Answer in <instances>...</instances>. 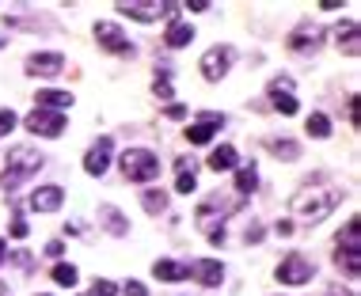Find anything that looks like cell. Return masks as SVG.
<instances>
[{"mask_svg": "<svg viewBox=\"0 0 361 296\" xmlns=\"http://www.w3.org/2000/svg\"><path fill=\"white\" fill-rule=\"evenodd\" d=\"M209 168H213V171H232V168H236V148H232V144L213 148V152H209Z\"/></svg>", "mask_w": 361, "mask_h": 296, "instance_id": "cell-22", "label": "cell"}, {"mask_svg": "<svg viewBox=\"0 0 361 296\" xmlns=\"http://www.w3.org/2000/svg\"><path fill=\"white\" fill-rule=\"evenodd\" d=\"M12 239H27V220H23V213L15 209V217H12V232H8Z\"/></svg>", "mask_w": 361, "mask_h": 296, "instance_id": "cell-29", "label": "cell"}, {"mask_svg": "<svg viewBox=\"0 0 361 296\" xmlns=\"http://www.w3.org/2000/svg\"><path fill=\"white\" fill-rule=\"evenodd\" d=\"M118 12L133 15V20H141V23H152V20H160V15H164V4H141V0H129V4H118Z\"/></svg>", "mask_w": 361, "mask_h": 296, "instance_id": "cell-19", "label": "cell"}, {"mask_svg": "<svg viewBox=\"0 0 361 296\" xmlns=\"http://www.w3.org/2000/svg\"><path fill=\"white\" fill-rule=\"evenodd\" d=\"M335 262H339V270H346L350 277L361 274V220H357V217L350 220L346 232H342V239H339Z\"/></svg>", "mask_w": 361, "mask_h": 296, "instance_id": "cell-4", "label": "cell"}, {"mask_svg": "<svg viewBox=\"0 0 361 296\" xmlns=\"http://www.w3.org/2000/svg\"><path fill=\"white\" fill-rule=\"evenodd\" d=\"M31 133H39V137H61L65 133V110H31L27 114V122H23Z\"/></svg>", "mask_w": 361, "mask_h": 296, "instance_id": "cell-9", "label": "cell"}, {"mask_svg": "<svg viewBox=\"0 0 361 296\" xmlns=\"http://www.w3.org/2000/svg\"><path fill=\"white\" fill-rule=\"evenodd\" d=\"M339 46L346 58H357L361 53V31H357V20H346L339 27Z\"/></svg>", "mask_w": 361, "mask_h": 296, "instance_id": "cell-17", "label": "cell"}, {"mask_svg": "<svg viewBox=\"0 0 361 296\" xmlns=\"http://www.w3.org/2000/svg\"><path fill=\"white\" fill-rule=\"evenodd\" d=\"M152 91H156V95H160V99H171V84H168V76H156Z\"/></svg>", "mask_w": 361, "mask_h": 296, "instance_id": "cell-34", "label": "cell"}, {"mask_svg": "<svg viewBox=\"0 0 361 296\" xmlns=\"http://www.w3.org/2000/svg\"><path fill=\"white\" fill-rule=\"evenodd\" d=\"M221 126H225V118L213 114V110H206V114H202L198 122L187 129V141H190V144H209V141H213V133H217Z\"/></svg>", "mask_w": 361, "mask_h": 296, "instance_id": "cell-12", "label": "cell"}, {"mask_svg": "<svg viewBox=\"0 0 361 296\" xmlns=\"http://www.w3.org/2000/svg\"><path fill=\"white\" fill-rule=\"evenodd\" d=\"M39 168H42V152H39V148H31V144L8 148L4 171H0V187H4V190H15L23 179H31Z\"/></svg>", "mask_w": 361, "mask_h": 296, "instance_id": "cell-3", "label": "cell"}, {"mask_svg": "<svg viewBox=\"0 0 361 296\" xmlns=\"http://www.w3.org/2000/svg\"><path fill=\"white\" fill-rule=\"evenodd\" d=\"M122 296H149V292H145V285H141V281H126Z\"/></svg>", "mask_w": 361, "mask_h": 296, "instance_id": "cell-36", "label": "cell"}, {"mask_svg": "<svg viewBox=\"0 0 361 296\" xmlns=\"http://www.w3.org/2000/svg\"><path fill=\"white\" fill-rule=\"evenodd\" d=\"M164 114H168V118H175V122H179V118H187V107H179V103H171L168 110H164Z\"/></svg>", "mask_w": 361, "mask_h": 296, "instance_id": "cell-38", "label": "cell"}, {"mask_svg": "<svg viewBox=\"0 0 361 296\" xmlns=\"http://www.w3.org/2000/svg\"><path fill=\"white\" fill-rule=\"evenodd\" d=\"M232 61H236V50H232V46H213V50H206V58H202V76H206L209 84H217V80L228 76Z\"/></svg>", "mask_w": 361, "mask_h": 296, "instance_id": "cell-8", "label": "cell"}, {"mask_svg": "<svg viewBox=\"0 0 361 296\" xmlns=\"http://www.w3.org/2000/svg\"><path fill=\"white\" fill-rule=\"evenodd\" d=\"M12 129H15V114H12V110H0V137L12 133Z\"/></svg>", "mask_w": 361, "mask_h": 296, "instance_id": "cell-33", "label": "cell"}, {"mask_svg": "<svg viewBox=\"0 0 361 296\" xmlns=\"http://www.w3.org/2000/svg\"><path fill=\"white\" fill-rule=\"evenodd\" d=\"M61 201H65L61 187H39L31 194V209L34 213H53V209H61Z\"/></svg>", "mask_w": 361, "mask_h": 296, "instance_id": "cell-16", "label": "cell"}, {"mask_svg": "<svg viewBox=\"0 0 361 296\" xmlns=\"http://www.w3.org/2000/svg\"><path fill=\"white\" fill-rule=\"evenodd\" d=\"M110 156H114V141H110V137H99V141H96V144H91L88 152H84V171L99 179V175L107 171Z\"/></svg>", "mask_w": 361, "mask_h": 296, "instance_id": "cell-11", "label": "cell"}, {"mask_svg": "<svg viewBox=\"0 0 361 296\" xmlns=\"http://www.w3.org/2000/svg\"><path fill=\"white\" fill-rule=\"evenodd\" d=\"M289 88H293V80L289 76H277V80H270V88H266V91H270V99H274V110H277V114H297V99H293L289 95Z\"/></svg>", "mask_w": 361, "mask_h": 296, "instance_id": "cell-13", "label": "cell"}, {"mask_svg": "<svg viewBox=\"0 0 361 296\" xmlns=\"http://www.w3.org/2000/svg\"><path fill=\"white\" fill-rule=\"evenodd\" d=\"M247 243H263V228H258V224H251V228H247Z\"/></svg>", "mask_w": 361, "mask_h": 296, "instance_id": "cell-39", "label": "cell"}, {"mask_svg": "<svg viewBox=\"0 0 361 296\" xmlns=\"http://www.w3.org/2000/svg\"><path fill=\"white\" fill-rule=\"evenodd\" d=\"M274 277L282 285H304V281H312V277H316V262H308L304 255H285L282 262H277Z\"/></svg>", "mask_w": 361, "mask_h": 296, "instance_id": "cell-6", "label": "cell"}, {"mask_svg": "<svg viewBox=\"0 0 361 296\" xmlns=\"http://www.w3.org/2000/svg\"><path fill=\"white\" fill-rule=\"evenodd\" d=\"M194 187H198L194 175H179V179H175V190H179V194H194Z\"/></svg>", "mask_w": 361, "mask_h": 296, "instance_id": "cell-32", "label": "cell"}, {"mask_svg": "<svg viewBox=\"0 0 361 296\" xmlns=\"http://www.w3.org/2000/svg\"><path fill=\"white\" fill-rule=\"evenodd\" d=\"M323 39H327V31H323L320 23L304 20V23H297V31H293L289 39H285V46H289L293 53H308V50H320Z\"/></svg>", "mask_w": 361, "mask_h": 296, "instance_id": "cell-10", "label": "cell"}, {"mask_svg": "<svg viewBox=\"0 0 361 296\" xmlns=\"http://www.w3.org/2000/svg\"><path fill=\"white\" fill-rule=\"evenodd\" d=\"M327 296H354V292H350V289H331Z\"/></svg>", "mask_w": 361, "mask_h": 296, "instance_id": "cell-41", "label": "cell"}, {"mask_svg": "<svg viewBox=\"0 0 361 296\" xmlns=\"http://www.w3.org/2000/svg\"><path fill=\"white\" fill-rule=\"evenodd\" d=\"M190 39H194V27H190V23H171L168 34H164V42H168L171 50H179V46H190Z\"/></svg>", "mask_w": 361, "mask_h": 296, "instance_id": "cell-24", "label": "cell"}, {"mask_svg": "<svg viewBox=\"0 0 361 296\" xmlns=\"http://www.w3.org/2000/svg\"><path fill=\"white\" fill-rule=\"evenodd\" d=\"M350 118H354V126H361V99L357 95L350 99Z\"/></svg>", "mask_w": 361, "mask_h": 296, "instance_id": "cell-37", "label": "cell"}, {"mask_svg": "<svg viewBox=\"0 0 361 296\" xmlns=\"http://www.w3.org/2000/svg\"><path fill=\"white\" fill-rule=\"evenodd\" d=\"M255 190H258V171L255 163H244L236 171V194H255Z\"/></svg>", "mask_w": 361, "mask_h": 296, "instance_id": "cell-25", "label": "cell"}, {"mask_svg": "<svg viewBox=\"0 0 361 296\" xmlns=\"http://www.w3.org/2000/svg\"><path fill=\"white\" fill-rule=\"evenodd\" d=\"M99 220L107 224L110 236H126V232H129V220H126L114 206H99Z\"/></svg>", "mask_w": 361, "mask_h": 296, "instance_id": "cell-21", "label": "cell"}, {"mask_svg": "<svg viewBox=\"0 0 361 296\" xmlns=\"http://www.w3.org/2000/svg\"><path fill=\"white\" fill-rule=\"evenodd\" d=\"M152 277H156V281H183V277H190V270H187V262L160 258V262L152 266Z\"/></svg>", "mask_w": 361, "mask_h": 296, "instance_id": "cell-20", "label": "cell"}, {"mask_svg": "<svg viewBox=\"0 0 361 296\" xmlns=\"http://www.w3.org/2000/svg\"><path fill=\"white\" fill-rule=\"evenodd\" d=\"M304 129H308V137H320V141H323V137H331V118L316 110V114H312L308 122H304Z\"/></svg>", "mask_w": 361, "mask_h": 296, "instance_id": "cell-27", "label": "cell"}, {"mask_svg": "<svg viewBox=\"0 0 361 296\" xmlns=\"http://www.w3.org/2000/svg\"><path fill=\"white\" fill-rule=\"evenodd\" d=\"M91 296H118V289H114V281H91Z\"/></svg>", "mask_w": 361, "mask_h": 296, "instance_id": "cell-30", "label": "cell"}, {"mask_svg": "<svg viewBox=\"0 0 361 296\" xmlns=\"http://www.w3.org/2000/svg\"><path fill=\"white\" fill-rule=\"evenodd\" d=\"M46 255H50V258H58V255H61V239H53V243L46 247Z\"/></svg>", "mask_w": 361, "mask_h": 296, "instance_id": "cell-40", "label": "cell"}, {"mask_svg": "<svg viewBox=\"0 0 361 296\" xmlns=\"http://www.w3.org/2000/svg\"><path fill=\"white\" fill-rule=\"evenodd\" d=\"M96 42H99V50H107V53H114V58H133V42L122 34V27L118 23H96Z\"/></svg>", "mask_w": 361, "mask_h": 296, "instance_id": "cell-7", "label": "cell"}, {"mask_svg": "<svg viewBox=\"0 0 361 296\" xmlns=\"http://www.w3.org/2000/svg\"><path fill=\"white\" fill-rule=\"evenodd\" d=\"M187 270H190V277H198V281L206 285V289H217V285L225 281V266H221V262H213V258H202V262H190Z\"/></svg>", "mask_w": 361, "mask_h": 296, "instance_id": "cell-15", "label": "cell"}, {"mask_svg": "<svg viewBox=\"0 0 361 296\" xmlns=\"http://www.w3.org/2000/svg\"><path fill=\"white\" fill-rule=\"evenodd\" d=\"M34 103H39L42 110H50V107H61V110H69V107H72V91H58V88H39V91H34Z\"/></svg>", "mask_w": 361, "mask_h": 296, "instance_id": "cell-18", "label": "cell"}, {"mask_svg": "<svg viewBox=\"0 0 361 296\" xmlns=\"http://www.w3.org/2000/svg\"><path fill=\"white\" fill-rule=\"evenodd\" d=\"M236 209H239L236 198H228V194H209V198L202 201L198 209H194V224H198L202 232L209 236L213 247H221V243H225V232H221V224H225V220L232 217Z\"/></svg>", "mask_w": 361, "mask_h": 296, "instance_id": "cell-2", "label": "cell"}, {"mask_svg": "<svg viewBox=\"0 0 361 296\" xmlns=\"http://www.w3.org/2000/svg\"><path fill=\"white\" fill-rule=\"evenodd\" d=\"M141 201H145V213H152V217H160V213L168 209V194L164 190H145Z\"/></svg>", "mask_w": 361, "mask_h": 296, "instance_id": "cell-26", "label": "cell"}, {"mask_svg": "<svg viewBox=\"0 0 361 296\" xmlns=\"http://www.w3.org/2000/svg\"><path fill=\"white\" fill-rule=\"evenodd\" d=\"M175 168H179V175H194V171H198V163H194L190 156H179V160H175Z\"/></svg>", "mask_w": 361, "mask_h": 296, "instance_id": "cell-35", "label": "cell"}, {"mask_svg": "<svg viewBox=\"0 0 361 296\" xmlns=\"http://www.w3.org/2000/svg\"><path fill=\"white\" fill-rule=\"evenodd\" d=\"M0 262H4V239H0Z\"/></svg>", "mask_w": 361, "mask_h": 296, "instance_id": "cell-42", "label": "cell"}, {"mask_svg": "<svg viewBox=\"0 0 361 296\" xmlns=\"http://www.w3.org/2000/svg\"><path fill=\"white\" fill-rule=\"evenodd\" d=\"M266 148H270L277 160H297V156H301V144L289 141V137H270V141H266Z\"/></svg>", "mask_w": 361, "mask_h": 296, "instance_id": "cell-23", "label": "cell"}, {"mask_svg": "<svg viewBox=\"0 0 361 296\" xmlns=\"http://www.w3.org/2000/svg\"><path fill=\"white\" fill-rule=\"evenodd\" d=\"M122 175L129 182H152L160 175V160L149 148H126L122 152Z\"/></svg>", "mask_w": 361, "mask_h": 296, "instance_id": "cell-5", "label": "cell"}, {"mask_svg": "<svg viewBox=\"0 0 361 296\" xmlns=\"http://www.w3.org/2000/svg\"><path fill=\"white\" fill-rule=\"evenodd\" d=\"M61 69H65L61 53H31V58H27V72H31V76H58Z\"/></svg>", "mask_w": 361, "mask_h": 296, "instance_id": "cell-14", "label": "cell"}, {"mask_svg": "<svg viewBox=\"0 0 361 296\" xmlns=\"http://www.w3.org/2000/svg\"><path fill=\"white\" fill-rule=\"evenodd\" d=\"M274 232H277V236H282V239H289V236H297V224H293V217H282V220H277V228H274Z\"/></svg>", "mask_w": 361, "mask_h": 296, "instance_id": "cell-31", "label": "cell"}, {"mask_svg": "<svg viewBox=\"0 0 361 296\" xmlns=\"http://www.w3.org/2000/svg\"><path fill=\"white\" fill-rule=\"evenodd\" d=\"M53 281H58V285H65V289H72V285L80 281L77 266H69V262H58V266H53Z\"/></svg>", "mask_w": 361, "mask_h": 296, "instance_id": "cell-28", "label": "cell"}, {"mask_svg": "<svg viewBox=\"0 0 361 296\" xmlns=\"http://www.w3.org/2000/svg\"><path fill=\"white\" fill-rule=\"evenodd\" d=\"M342 201V187H335V182L327 179H316L312 187H301L297 194H293V217L301 220V224H320V220H327L331 213L339 209ZM293 220V224H297Z\"/></svg>", "mask_w": 361, "mask_h": 296, "instance_id": "cell-1", "label": "cell"}]
</instances>
